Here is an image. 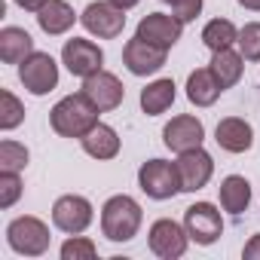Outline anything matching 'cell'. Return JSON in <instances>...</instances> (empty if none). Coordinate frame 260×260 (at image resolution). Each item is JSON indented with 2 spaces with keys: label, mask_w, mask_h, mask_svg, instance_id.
Returning a JSON list of instances; mask_svg holds the SVG:
<instances>
[{
  "label": "cell",
  "mask_w": 260,
  "mask_h": 260,
  "mask_svg": "<svg viewBox=\"0 0 260 260\" xmlns=\"http://www.w3.org/2000/svg\"><path fill=\"white\" fill-rule=\"evenodd\" d=\"M98 107L83 95H64L52 110H49V125H52V132L61 135V138H86L92 128L98 125Z\"/></svg>",
  "instance_id": "cell-1"
},
{
  "label": "cell",
  "mask_w": 260,
  "mask_h": 260,
  "mask_svg": "<svg viewBox=\"0 0 260 260\" xmlns=\"http://www.w3.org/2000/svg\"><path fill=\"white\" fill-rule=\"evenodd\" d=\"M141 220H144L141 205L132 196H125V193L110 196L101 205V233L110 242H128V239H135L138 230H141Z\"/></svg>",
  "instance_id": "cell-2"
},
{
  "label": "cell",
  "mask_w": 260,
  "mask_h": 260,
  "mask_svg": "<svg viewBox=\"0 0 260 260\" xmlns=\"http://www.w3.org/2000/svg\"><path fill=\"white\" fill-rule=\"evenodd\" d=\"M7 242H10V248H13L16 254H22V257H40V254L49 251L52 236H49V226H46L40 217L22 214V217H16V220L7 226Z\"/></svg>",
  "instance_id": "cell-3"
},
{
  "label": "cell",
  "mask_w": 260,
  "mask_h": 260,
  "mask_svg": "<svg viewBox=\"0 0 260 260\" xmlns=\"http://www.w3.org/2000/svg\"><path fill=\"white\" fill-rule=\"evenodd\" d=\"M138 187L156 199V202H166V199H175L181 193V178H178V166L175 162H166V159H147L141 169H138Z\"/></svg>",
  "instance_id": "cell-4"
},
{
  "label": "cell",
  "mask_w": 260,
  "mask_h": 260,
  "mask_svg": "<svg viewBox=\"0 0 260 260\" xmlns=\"http://www.w3.org/2000/svg\"><path fill=\"white\" fill-rule=\"evenodd\" d=\"M190 242H193V239H190L187 226H181V223L172 220V217H159V220L150 223L147 245H150V251H153L156 257H162V260H178V257H184Z\"/></svg>",
  "instance_id": "cell-5"
},
{
  "label": "cell",
  "mask_w": 260,
  "mask_h": 260,
  "mask_svg": "<svg viewBox=\"0 0 260 260\" xmlns=\"http://www.w3.org/2000/svg\"><path fill=\"white\" fill-rule=\"evenodd\" d=\"M80 25L98 40H116L125 28V10L113 7L110 0H95V4H89L83 10Z\"/></svg>",
  "instance_id": "cell-6"
},
{
  "label": "cell",
  "mask_w": 260,
  "mask_h": 260,
  "mask_svg": "<svg viewBox=\"0 0 260 260\" xmlns=\"http://www.w3.org/2000/svg\"><path fill=\"white\" fill-rule=\"evenodd\" d=\"M95 217V208L86 196H77V193H68V196H58L55 205H52V223L55 230L68 233V236H77V233H86L89 223Z\"/></svg>",
  "instance_id": "cell-7"
},
{
  "label": "cell",
  "mask_w": 260,
  "mask_h": 260,
  "mask_svg": "<svg viewBox=\"0 0 260 260\" xmlns=\"http://www.w3.org/2000/svg\"><path fill=\"white\" fill-rule=\"evenodd\" d=\"M19 80L31 95H49L58 86V64L49 52H34L19 64Z\"/></svg>",
  "instance_id": "cell-8"
},
{
  "label": "cell",
  "mask_w": 260,
  "mask_h": 260,
  "mask_svg": "<svg viewBox=\"0 0 260 260\" xmlns=\"http://www.w3.org/2000/svg\"><path fill=\"white\" fill-rule=\"evenodd\" d=\"M184 226L196 245H214L223 236V217L211 202H193L184 211Z\"/></svg>",
  "instance_id": "cell-9"
},
{
  "label": "cell",
  "mask_w": 260,
  "mask_h": 260,
  "mask_svg": "<svg viewBox=\"0 0 260 260\" xmlns=\"http://www.w3.org/2000/svg\"><path fill=\"white\" fill-rule=\"evenodd\" d=\"M202 141H205V125L193 113L172 116V122H166V128H162V144L175 153L196 150V147H202Z\"/></svg>",
  "instance_id": "cell-10"
},
{
  "label": "cell",
  "mask_w": 260,
  "mask_h": 260,
  "mask_svg": "<svg viewBox=\"0 0 260 260\" xmlns=\"http://www.w3.org/2000/svg\"><path fill=\"white\" fill-rule=\"evenodd\" d=\"M61 64L74 74V77H92L101 71L104 64V52L98 43L92 40H83V37H71L64 46H61Z\"/></svg>",
  "instance_id": "cell-11"
},
{
  "label": "cell",
  "mask_w": 260,
  "mask_h": 260,
  "mask_svg": "<svg viewBox=\"0 0 260 260\" xmlns=\"http://www.w3.org/2000/svg\"><path fill=\"white\" fill-rule=\"evenodd\" d=\"M175 166H178V178H181V193H196V190H202V187L211 181V175H214V159H211V153L202 150V147L187 150V153H178Z\"/></svg>",
  "instance_id": "cell-12"
},
{
  "label": "cell",
  "mask_w": 260,
  "mask_h": 260,
  "mask_svg": "<svg viewBox=\"0 0 260 260\" xmlns=\"http://www.w3.org/2000/svg\"><path fill=\"white\" fill-rule=\"evenodd\" d=\"M101 113H107V110H116L119 104H122V98H125V86L119 83V77L116 74H110V71H98V74H92V77H86L83 80V89H80Z\"/></svg>",
  "instance_id": "cell-13"
},
{
  "label": "cell",
  "mask_w": 260,
  "mask_h": 260,
  "mask_svg": "<svg viewBox=\"0 0 260 260\" xmlns=\"http://www.w3.org/2000/svg\"><path fill=\"white\" fill-rule=\"evenodd\" d=\"M166 55H169V49H159V46H153V43H147L141 37H132L122 46V64L135 77H147V74L162 71Z\"/></svg>",
  "instance_id": "cell-14"
},
{
  "label": "cell",
  "mask_w": 260,
  "mask_h": 260,
  "mask_svg": "<svg viewBox=\"0 0 260 260\" xmlns=\"http://www.w3.org/2000/svg\"><path fill=\"white\" fill-rule=\"evenodd\" d=\"M184 34V22L178 16H169V13H150L138 22V31L135 37L159 46V49H172Z\"/></svg>",
  "instance_id": "cell-15"
},
{
  "label": "cell",
  "mask_w": 260,
  "mask_h": 260,
  "mask_svg": "<svg viewBox=\"0 0 260 260\" xmlns=\"http://www.w3.org/2000/svg\"><path fill=\"white\" fill-rule=\"evenodd\" d=\"M214 141H217V147L226 150V153H248V150L254 147V128H251V122L242 119V116H226V119H220L217 128H214Z\"/></svg>",
  "instance_id": "cell-16"
},
{
  "label": "cell",
  "mask_w": 260,
  "mask_h": 260,
  "mask_svg": "<svg viewBox=\"0 0 260 260\" xmlns=\"http://www.w3.org/2000/svg\"><path fill=\"white\" fill-rule=\"evenodd\" d=\"M77 19H80V16L74 13V7L68 4V0H49V4L37 13V25H40V31L49 34V37L68 34Z\"/></svg>",
  "instance_id": "cell-17"
},
{
  "label": "cell",
  "mask_w": 260,
  "mask_h": 260,
  "mask_svg": "<svg viewBox=\"0 0 260 260\" xmlns=\"http://www.w3.org/2000/svg\"><path fill=\"white\" fill-rule=\"evenodd\" d=\"M34 52H37L34 49V37L25 28L7 25L4 31H0V61H4V64H22Z\"/></svg>",
  "instance_id": "cell-18"
},
{
  "label": "cell",
  "mask_w": 260,
  "mask_h": 260,
  "mask_svg": "<svg viewBox=\"0 0 260 260\" xmlns=\"http://www.w3.org/2000/svg\"><path fill=\"white\" fill-rule=\"evenodd\" d=\"M80 144H83V150L92 159H101V162L104 159H113L119 153V135H116V128L107 125V122H98L86 138H80Z\"/></svg>",
  "instance_id": "cell-19"
},
{
  "label": "cell",
  "mask_w": 260,
  "mask_h": 260,
  "mask_svg": "<svg viewBox=\"0 0 260 260\" xmlns=\"http://www.w3.org/2000/svg\"><path fill=\"white\" fill-rule=\"evenodd\" d=\"M220 83L214 80V74H211V68H196L190 77H187V98H190V104H196V107H211L217 98H220Z\"/></svg>",
  "instance_id": "cell-20"
},
{
  "label": "cell",
  "mask_w": 260,
  "mask_h": 260,
  "mask_svg": "<svg viewBox=\"0 0 260 260\" xmlns=\"http://www.w3.org/2000/svg\"><path fill=\"white\" fill-rule=\"evenodd\" d=\"M178 86H175V80H169V77H159V80H153V83H147L144 89H141V110L147 113V116H159V113H166L172 104H175V92Z\"/></svg>",
  "instance_id": "cell-21"
},
{
  "label": "cell",
  "mask_w": 260,
  "mask_h": 260,
  "mask_svg": "<svg viewBox=\"0 0 260 260\" xmlns=\"http://www.w3.org/2000/svg\"><path fill=\"white\" fill-rule=\"evenodd\" d=\"M217 193H220V208L230 211V214H236V217L242 211H248V205H251V184L242 175H226L220 181Z\"/></svg>",
  "instance_id": "cell-22"
},
{
  "label": "cell",
  "mask_w": 260,
  "mask_h": 260,
  "mask_svg": "<svg viewBox=\"0 0 260 260\" xmlns=\"http://www.w3.org/2000/svg\"><path fill=\"white\" fill-rule=\"evenodd\" d=\"M208 68H211L214 80L220 83V89H233L242 80V74H245V58H242V52H233V46H230V49L211 52V64Z\"/></svg>",
  "instance_id": "cell-23"
},
{
  "label": "cell",
  "mask_w": 260,
  "mask_h": 260,
  "mask_svg": "<svg viewBox=\"0 0 260 260\" xmlns=\"http://www.w3.org/2000/svg\"><path fill=\"white\" fill-rule=\"evenodd\" d=\"M236 40H239V28H236L230 19H211V22L202 28V43H205L211 52L230 49Z\"/></svg>",
  "instance_id": "cell-24"
},
{
  "label": "cell",
  "mask_w": 260,
  "mask_h": 260,
  "mask_svg": "<svg viewBox=\"0 0 260 260\" xmlns=\"http://www.w3.org/2000/svg\"><path fill=\"white\" fill-rule=\"evenodd\" d=\"M25 122V104L10 92V89H0V128L4 132H13L16 125Z\"/></svg>",
  "instance_id": "cell-25"
},
{
  "label": "cell",
  "mask_w": 260,
  "mask_h": 260,
  "mask_svg": "<svg viewBox=\"0 0 260 260\" xmlns=\"http://www.w3.org/2000/svg\"><path fill=\"white\" fill-rule=\"evenodd\" d=\"M28 159H31V153L25 144H19L13 138L0 141V172H22L28 166Z\"/></svg>",
  "instance_id": "cell-26"
},
{
  "label": "cell",
  "mask_w": 260,
  "mask_h": 260,
  "mask_svg": "<svg viewBox=\"0 0 260 260\" xmlns=\"http://www.w3.org/2000/svg\"><path fill=\"white\" fill-rule=\"evenodd\" d=\"M239 52L245 61H260V22H248L239 31Z\"/></svg>",
  "instance_id": "cell-27"
},
{
  "label": "cell",
  "mask_w": 260,
  "mask_h": 260,
  "mask_svg": "<svg viewBox=\"0 0 260 260\" xmlns=\"http://www.w3.org/2000/svg\"><path fill=\"white\" fill-rule=\"evenodd\" d=\"M98 254V248H95V242L92 239H86V236H68V242L61 245V260H92Z\"/></svg>",
  "instance_id": "cell-28"
},
{
  "label": "cell",
  "mask_w": 260,
  "mask_h": 260,
  "mask_svg": "<svg viewBox=\"0 0 260 260\" xmlns=\"http://www.w3.org/2000/svg\"><path fill=\"white\" fill-rule=\"evenodd\" d=\"M22 196L19 172H0V208H13Z\"/></svg>",
  "instance_id": "cell-29"
},
{
  "label": "cell",
  "mask_w": 260,
  "mask_h": 260,
  "mask_svg": "<svg viewBox=\"0 0 260 260\" xmlns=\"http://www.w3.org/2000/svg\"><path fill=\"white\" fill-rule=\"evenodd\" d=\"M162 4H169L172 7V16H178L184 25L193 22L202 13V0H162Z\"/></svg>",
  "instance_id": "cell-30"
},
{
  "label": "cell",
  "mask_w": 260,
  "mask_h": 260,
  "mask_svg": "<svg viewBox=\"0 0 260 260\" xmlns=\"http://www.w3.org/2000/svg\"><path fill=\"white\" fill-rule=\"evenodd\" d=\"M242 257H245V260H260V233H254V236L248 239V245L242 248Z\"/></svg>",
  "instance_id": "cell-31"
},
{
  "label": "cell",
  "mask_w": 260,
  "mask_h": 260,
  "mask_svg": "<svg viewBox=\"0 0 260 260\" xmlns=\"http://www.w3.org/2000/svg\"><path fill=\"white\" fill-rule=\"evenodd\" d=\"M13 4H16V7H22L25 13H40V10L49 4V0H13Z\"/></svg>",
  "instance_id": "cell-32"
},
{
  "label": "cell",
  "mask_w": 260,
  "mask_h": 260,
  "mask_svg": "<svg viewBox=\"0 0 260 260\" xmlns=\"http://www.w3.org/2000/svg\"><path fill=\"white\" fill-rule=\"evenodd\" d=\"M239 7H245V10H251V13H260V0H236Z\"/></svg>",
  "instance_id": "cell-33"
},
{
  "label": "cell",
  "mask_w": 260,
  "mask_h": 260,
  "mask_svg": "<svg viewBox=\"0 0 260 260\" xmlns=\"http://www.w3.org/2000/svg\"><path fill=\"white\" fill-rule=\"evenodd\" d=\"M113 7H119V10H132V7H138L141 0H110Z\"/></svg>",
  "instance_id": "cell-34"
}]
</instances>
